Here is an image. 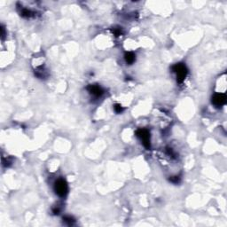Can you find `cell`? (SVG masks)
Segmentation results:
<instances>
[{"label": "cell", "instance_id": "7a4b0ae2", "mask_svg": "<svg viewBox=\"0 0 227 227\" xmlns=\"http://www.w3.org/2000/svg\"><path fill=\"white\" fill-rule=\"evenodd\" d=\"M54 191L59 197H65L68 193V185L66 180L61 178L58 179L54 184Z\"/></svg>", "mask_w": 227, "mask_h": 227}, {"label": "cell", "instance_id": "8992f818", "mask_svg": "<svg viewBox=\"0 0 227 227\" xmlns=\"http://www.w3.org/2000/svg\"><path fill=\"white\" fill-rule=\"evenodd\" d=\"M124 59H125V62L129 65H131L134 63V61L136 60V55L133 52H126L124 54Z\"/></svg>", "mask_w": 227, "mask_h": 227}, {"label": "cell", "instance_id": "6da1fadb", "mask_svg": "<svg viewBox=\"0 0 227 227\" xmlns=\"http://www.w3.org/2000/svg\"><path fill=\"white\" fill-rule=\"evenodd\" d=\"M172 71L174 73H176L177 75V81L178 82H181L184 80V78L186 77L187 74H188V69L184 64L183 63H177L175 64L172 67Z\"/></svg>", "mask_w": 227, "mask_h": 227}, {"label": "cell", "instance_id": "30bf717a", "mask_svg": "<svg viewBox=\"0 0 227 227\" xmlns=\"http://www.w3.org/2000/svg\"><path fill=\"white\" fill-rule=\"evenodd\" d=\"M170 181L171 183H173V184H178V183L180 182V177H177V176H176V177H171L170 178Z\"/></svg>", "mask_w": 227, "mask_h": 227}, {"label": "cell", "instance_id": "5b68a950", "mask_svg": "<svg viewBox=\"0 0 227 227\" xmlns=\"http://www.w3.org/2000/svg\"><path fill=\"white\" fill-rule=\"evenodd\" d=\"M87 90L91 95H93L97 98L101 97L103 94H104V90L98 85H90L87 86Z\"/></svg>", "mask_w": 227, "mask_h": 227}, {"label": "cell", "instance_id": "8fae6325", "mask_svg": "<svg viewBox=\"0 0 227 227\" xmlns=\"http://www.w3.org/2000/svg\"><path fill=\"white\" fill-rule=\"evenodd\" d=\"M112 31H113V33L115 34V36H119L122 35V29H121L120 28H118V29H112Z\"/></svg>", "mask_w": 227, "mask_h": 227}, {"label": "cell", "instance_id": "9c48e42d", "mask_svg": "<svg viewBox=\"0 0 227 227\" xmlns=\"http://www.w3.org/2000/svg\"><path fill=\"white\" fill-rule=\"evenodd\" d=\"M114 109H115V112L116 114H121L122 111H123V108L120 105V104H115L114 106Z\"/></svg>", "mask_w": 227, "mask_h": 227}, {"label": "cell", "instance_id": "52a82bcc", "mask_svg": "<svg viewBox=\"0 0 227 227\" xmlns=\"http://www.w3.org/2000/svg\"><path fill=\"white\" fill-rule=\"evenodd\" d=\"M20 13V15H22V17H24V18H30L31 16H33V13L30 10L26 9V8H22Z\"/></svg>", "mask_w": 227, "mask_h": 227}, {"label": "cell", "instance_id": "3957f363", "mask_svg": "<svg viewBox=\"0 0 227 227\" xmlns=\"http://www.w3.org/2000/svg\"><path fill=\"white\" fill-rule=\"evenodd\" d=\"M136 136L142 141L144 147L147 149H150V132L147 129H139L136 131Z\"/></svg>", "mask_w": 227, "mask_h": 227}, {"label": "cell", "instance_id": "ba28073f", "mask_svg": "<svg viewBox=\"0 0 227 227\" xmlns=\"http://www.w3.org/2000/svg\"><path fill=\"white\" fill-rule=\"evenodd\" d=\"M63 221L65 223H67L68 224H69V225H71V224H73L75 223V219L73 217H63Z\"/></svg>", "mask_w": 227, "mask_h": 227}, {"label": "cell", "instance_id": "7c38bea8", "mask_svg": "<svg viewBox=\"0 0 227 227\" xmlns=\"http://www.w3.org/2000/svg\"><path fill=\"white\" fill-rule=\"evenodd\" d=\"M1 36H2V38H4L5 36V29L3 26H1Z\"/></svg>", "mask_w": 227, "mask_h": 227}, {"label": "cell", "instance_id": "277c9868", "mask_svg": "<svg viewBox=\"0 0 227 227\" xmlns=\"http://www.w3.org/2000/svg\"><path fill=\"white\" fill-rule=\"evenodd\" d=\"M212 103L216 107L220 108L226 103V96L223 93H217L212 97Z\"/></svg>", "mask_w": 227, "mask_h": 227}]
</instances>
